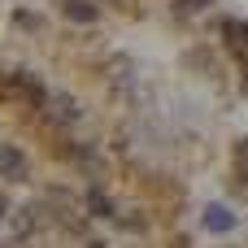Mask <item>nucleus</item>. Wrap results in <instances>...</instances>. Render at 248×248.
I'll list each match as a JSON object with an SVG mask.
<instances>
[{
	"instance_id": "nucleus-2",
	"label": "nucleus",
	"mask_w": 248,
	"mask_h": 248,
	"mask_svg": "<svg viewBox=\"0 0 248 248\" xmlns=\"http://www.w3.org/2000/svg\"><path fill=\"white\" fill-rule=\"evenodd\" d=\"M222 39H227L231 57L240 61V70H244V78H248V22H240V17H227V22H222Z\"/></svg>"
},
{
	"instance_id": "nucleus-5",
	"label": "nucleus",
	"mask_w": 248,
	"mask_h": 248,
	"mask_svg": "<svg viewBox=\"0 0 248 248\" xmlns=\"http://www.w3.org/2000/svg\"><path fill=\"white\" fill-rule=\"evenodd\" d=\"M61 4V13L70 17V22H96L100 17V9L92 4V0H57Z\"/></svg>"
},
{
	"instance_id": "nucleus-4",
	"label": "nucleus",
	"mask_w": 248,
	"mask_h": 248,
	"mask_svg": "<svg viewBox=\"0 0 248 248\" xmlns=\"http://www.w3.org/2000/svg\"><path fill=\"white\" fill-rule=\"evenodd\" d=\"M201 222H205V231H214V235H227V231L235 227V214H231L227 205H209Z\"/></svg>"
},
{
	"instance_id": "nucleus-1",
	"label": "nucleus",
	"mask_w": 248,
	"mask_h": 248,
	"mask_svg": "<svg viewBox=\"0 0 248 248\" xmlns=\"http://www.w3.org/2000/svg\"><path fill=\"white\" fill-rule=\"evenodd\" d=\"M0 100L9 105H22V109H39L44 105V83L26 70H13V74H0Z\"/></svg>"
},
{
	"instance_id": "nucleus-8",
	"label": "nucleus",
	"mask_w": 248,
	"mask_h": 248,
	"mask_svg": "<svg viewBox=\"0 0 248 248\" xmlns=\"http://www.w3.org/2000/svg\"><path fill=\"white\" fill-rule=\"evenodd\" d=\"M4 214H9V201H4V196H0V218H4Z\"/></svg>"
},
{
	"instance_id": "nucleus-7",
	"label": "nucleus",
	"mask_w": 248,
	"mask_h": 248,
	"mask_svg": "<svg viewBox=\"0 0 248 248\" xmlns=\"http://www.w3.org/2000/svg\"><path fill=\"white\" fill-rule=\"evenodd\" d=\"M87 209H96V218H109V201H105L100 192H92V196H87Z\"/></svg>"
},
{
	"instance_id": "nucleus-3",
	"label": "nucleus",
	"mask_w": 248,
	"mask_h": 248,
	"mask_svg": "<svg viewBox=\"0 0 248 248\" xmlns=\"http://www.w3.org/2000/svg\"><path fill=\"white\" fill-rule=\"evenodd\" d=\"M26 174H31V166H26L22 148H13V144H0V179H9V183H22Z\"/></svg>"
},
{
	"instance_id": "nucleus-9",
	"label": "nucleus",
	"mask_w": 248,
	"mask_h": 248,
	"mask_svg": "<svg viewBox=\"0 0 248 248\" xmlns=\"http://www.w3.org/2000/svg\"><path fill=\"white\" fill-rule=\"evenodd\" d=\"M92 248H105V244H92Z\"/></svg>"
},
{
	"instance_id": "nucleus-6",
	"label": "nucleus",
	"mask_w": 248,
	"mask_h": 248,
	"mask_svg": "<svg viewBox=\"0 0 248 248\" xmlns=\"http://www.w3.org/2000/svg\"><path fill=\"white\" fill-rule=\"evenodd\" d=\"M231 170L240 174V183H248V140H240L231 148Z\"/></svg>"
}]
</instances>
